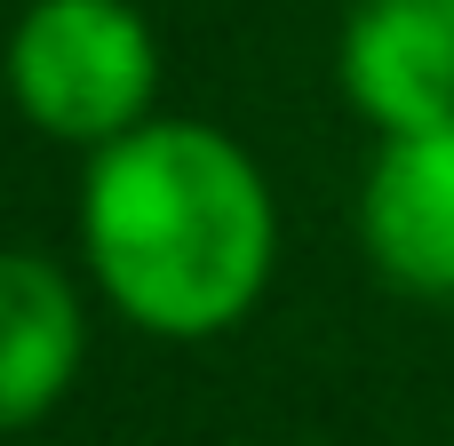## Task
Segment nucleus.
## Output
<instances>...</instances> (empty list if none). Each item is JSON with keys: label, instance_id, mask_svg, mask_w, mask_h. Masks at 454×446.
<instances>
[{"label": "nucleus", "instance_id": "1", "mask_svg": "<svg viewBox=\"0 0 454 446\" xmlns=\"http://www.w3.org/2000/svg\"><path fill=\"white\" fill-rule=\"evenodd\" d=\"M80 255L128 327L207 343L263 303L279 263V207L263 168L223 128L144 120L88 160Z\"/></svg>", "mask_w": 454, "mask_h": 446}, {"label": "nucleus", "instance_id": "2", "mask_svg": "<svg viewBox=\"0 0 454 446\" xmlns=\"http://www.w3.org/2000/svg\"><path fill=\"white\" fill-rule=\"evenodd\" d=\"M8 96L40 136L96 160L160 120V40L128 0H32L8 32Z\"/></svg>", "mask_w": 454, "mask_h": 446}, {"label": "nucleus", "instance_id": "3", "mask_svg": "<svg viewBox=\"0 0 454 446\" xmlns=\"http://www.w3.org/2000/svg\"><path fill=\"white\" fill-rule=\"evenodd\" d=\"M359 247L399 295L454 303V120L375 144L359 184Z\"/></svg>", "mask_w": 454, "mask_h": 446}, {"label": "nucleus", "instance_id": "4", "mask_svg": "<svg viewBox=\"0 0 454 446\" xmlns=\"http://www.w3.org/2000/svg\"><path fill=\"white\" fill-rule=\"evenodd\" d=\"M343 96L383 128H447L454 120V0H359L343 24Z\"/></svg>", "mask_w": 454, "mask_h": 446}, {"label": "nucleus", "instance_id": "5", "mask_svg": "<svg viewBox=\"0 0 454 446\" xmlns=\"http://www.w3.org/2000/svg\"><path fill=\"white\" fill-rule=\"evenodd\" d=\"M88 359L80 287L24 247H0V431H24L64 407Z\"/></svg>", "mask_w": 454, "mask_h": 446}]
</instances>
